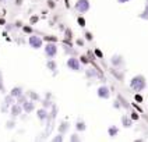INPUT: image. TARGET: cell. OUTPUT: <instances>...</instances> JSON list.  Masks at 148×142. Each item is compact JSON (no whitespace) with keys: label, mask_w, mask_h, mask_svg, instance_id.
I'll return each instance as SVG.
<instances>
[{"label":"cell","mask_w":148,"mask_h":142,"mask_svg":"<svg viewBox=\"0 0 148 142\" xmlns=\"http://www.w3.org/2000/svg\"><path fill=\"white\" fill-rule=\"evenodd\" d=\"M129 85H130V88H132L134 92H143L145 88H147V79H145V77L141 74H137L134 75L132 79H130V82H129Z\"/></svg>","instance_id":"6da1fadb"},{"label":"cell","mask_w":148,"mask_h":142,"mask_svg":"<svg viewBox=\"0 0 148 142\" xmlns=\"http://www.w3.org/2000/svg\"><path fill=\"white\" fill-rule=\"evenodd\" d=\"M28 45H29L31 49L39 50L45 43H43V38H41V36H38V35H29V38H28Z\"/></svg>","instance_id":"7a4b0ae2"},{"label":"cell","mask_w":148,"mask_h":142,"mask_svg":"<svg viewBox=\"0 0 148 142\" xmlns=\"http://www.w3.org/2000/svg\"><path fill=\"white\" fill-rule=\"evenodd\" d=\"M58 45L55 43V42H49V43H46L45 45V48H43V52H45V56L48 58H55L58 56Z\"/></svg>","instance_id":"3957f363"},{"label":"cell","mask_w":148,"mask_h":142,"mask_svg":"<svg viewBox=\"0 0 148 142\" xmlns=\"http://www.w3.org/2000/svg\"><path fill=\"white\" fill-rule=\"evenodd\" d=\"M74 8H75V11L77 13H80V14H85V13H88L91 8V3L90 0H77L75 1V4H74Z\"/></svg>","instance_id":"277c9868"},{"label":"cell","mask_w":148,"mask_h":142,"mask_svg":"<svg viewBox=\"0 0 148 142\" xmlns=\"http://www.w3.org/2000/svg\"><path fill=\"white\" fill-rule=\"evenodd\" d=\"M66 67L69 68V70H71V71H81L82 64H81V61H80V58L71 56V57L67 58Z\"/></svg>","instance_id":"5b68a950"},{"label":"cell","mask_w":148,"mask_h":142,"mask_svg":"<svg viewBox=\"0 0 148 142\" xmlns=\"http://www.w3.org/2000/svg\"><path fill=\"white\" fill-rule=\"evenodd\" d=\"M97 96L99 99H105L108 100L110 98V91H109V86L108 85H101L97 88Z\"/></svg>","instance_id":"8992f818"},{"label":"cell","mask_w":148,"mask_h":142,"mask_svg":"<svg viewBox=\"0 0 148 142\" xmlns=\"http://www.w3.org/2000/svg\"><path fill=\"white\" fill-rule=\"evenodd\" d=\"M10 116L13 117V118H16V117H20L23 113H24V110H23V105H18V103H13L11 106H10Z\"/></svg>","instance_id":"52a82bcc"},{"label":"cell","mask_w":148,"mask_h":142,"mask_svg":"<svg viewBox=\"0 0 148 142\" xmlns=\"http://www.w3.org/2000/svg\"><path fill=\"white\" fill-rule=\"evenodd\" d=\"M110 64L115 67V68H122L124 66V58L122 54H113L110 57Z\"/></svg>","instance_id":"ba28073f"},{"label":"cell","mask_w":148,"mask_h":142,"mask_svg":"<svg viewBox=\"0 0 148 142\" xmlns=\"http://www.w3.org/2000/svg\"><path fill=\"white\" fill-rule=\"evenodd\" d=\"M36 117H38V120L41 121V123H45L48 118H49V111H48V109L46 107H41L36 110Z\"/></svg>","instance_id":"9c48e42d"},{"label":"cell","mask_w":148,"mask_h":142,"mask_svg":"<svg viewBox=\"0 0 148 142\" xmlns=\"http://www.w3.org/2000/svg\"><path fill=\"white\" fill-rule=\"evenodd\" d=\"M23 110H24V113H27V114H31L32 111H35V110H36L35 102H34V100H31V99H28L24 105H23Z\"/></svg>","instance_id":"30bf717a"},{"label":"cell","mask_w":148,"mask_h":142,"mask_svg":"<svg viewBox=\"0 0 148 142\" xmlns=\"http://www.w3.org/2000/svg\"><path fill=\"white\" fill-rule=\"evenodd\" d=\"M122 125H123L124 128H130L133 125V120L129 114H123L122 116Z\"/></svg>","instance_id":"8fae6325"},{"label":"cell","mask_w":148,"mask_h":142,"mask_svg":"<svg viewBox=\"0 0 148 142\" xmlns=\"http://www.w3.org/2000/svg\"><path fill=\"white\" fill-rule=\"evenodd\" d=\"M117 134H119V127L117 125H109L108 127V135L110 138H115Z\"/></svg>","instance_id":"7c38bea8"},{"label":"cell","mask_w":148,"mask_h":142,"mask_svg":"<svg viewBox=\"0 0 148 142\" xmlns=\"http://www.w3.org/2000/svg\"><path fill=\"white\" fill-rule=\"evenodd\" d=\"M85 130H87V124H85V121L78 120V121L75 123V131H77V132H84Z\"/></svg>","instance_id":"4fadbf2b"},{"label":"cell","mask_w":148,"mask_h":142,"mask_svg":"<svg viewBox=\"0 0 148 142\" xmlns=\"http://www.w3.org/2000/svg\"><path fill=\"white\" fill-rule=\"evenodd\" d=\"M24 93V89L21 88V86H14L11 91H10V95L11 96H14V98H18L20 95H23Z\"/></svg>","instance_id":"5bb4252c"},{"label":"cell","mask_w":148,"mask_h":142,"mask_svg":"<svg viewBox=\"0 0 148 142\" xmlns=\"http://www.w3.org/2000/svg\"><path fill=\"white\" fill-rule=\"evenodd\" d=\"M46 67H48V70H50V71H56V70H58V63H56L53 58H48Z\"/></svg>","instance_id":"9a60e30c"},{"label":"cell","mask_w":148,"mask_h":142,"mask_svg":"<svg viewBox=\"0 0 148 142\" xmlns=\"http://www.w3.org/2000/svg\"><path fill=\"white\" fill-rule=\"evenodd\" d=\"M69 128H70V123H69V121H62L60 125H59V132L66 134L67 131H69Z\"/></svg>","instance_id":"2e32d148"},{"label":"cell","mask_w":148,"mask_h":142,"mask_svg":"<svg viewBox=\"0 0 148 142\" xmlns=\"http://www.w3.org/2000/svg\"><path fill=\"white\" fill-rule=\"evenodd\" d=\"M27 96H28V99H31V100H41V96L36 93V92H32V91H29L28 93H27Z\"/></svg>","instance_id":"e0dca14e"},{"label":"cell","mask_w":148,"mask_h":142,"mask_svg":"<svg viewBox=\"0 0 148 142\" xmlns=\"http://www.w3.org/2000/svg\"><path fill=\"white\" fill-rule=\"evenodd\" d=\"M27 100H28V96H27L25 93H23V95H20L18 98H16V103H18V105H24Z\"/></svg>","instance_id":"ac0fdd59"},{"label":"cell","mask_w":148,"mask_h":142,"mask_svg":"<svg viewBox=\"0 0 148 142\" xmlns=\"http://www.w3.org/2000/svg\"><path fill=\"white\" fill-rule=\"evenodd\" d=\"M14 100H16V98H14V96H11V95L8 93V95H6V98H4V103H6L7 106H11L13 103H16Z\"/></svg>","instance_id":"d6986e66"},{"label":"cell","mask_w":148,"mask_h":142,"mask_svg":"<svg viewBox=\"0 0 148 142\" xmlns=\"http://www.w3.org/2000/svg\"><path fill=\"white\" fill-rule=\"evenodd\" d=\"M52 141H53V142H63V141H64V134L59 132L58 135H55V137L52 138Z\"/></svg>","instance_id":"ffe728a7"},{"label":"cell","mask_w":148,"mask_h":142,"mask_svg":"<svg viewBox=\"0 0 148 142\" xmlns=\"http://www.w3.org/2000/svg\"><path fill=\"white\" fill-rule=\"evenodd\" d=\"M138 17H140L141 20H148V7L147 6L144 8V11H141L140 14H138Z\"/></svg>","instance_id":"44dd1931"},{"label":"cell","mask_w":148,"mask_h":142,"mask_svg":"<svg viewBox=\"0 0 148 142\" xmlns=\"http://www.w3.org/2000/svg\"><path fill=\"white\" fill-rule=\"evenodd\" d=\"M134 100L137 102V103H143V100H144V98L140 95V92H136V95H134Z\"/></svg>","instance_id":"7402d4cb"},{"label":"cell","mask_w":148,"mask_h":142,"mask_svg":"<svg viewBox=\"0 0 148 142\" xmlns=\"http://www.w3.org/2000/svg\"><path fill=\"white\" fill-rule=\"evenodd\" d=\"M77 22H78V25H80V26H81V28H85V18H84V17H78V18H77Z\"/></svg>","instance_id":"603a6c76"},{"label":"cell","mask_w":148,"mask_h":142,"mask_svg":"<svg viewBox=\"0 0 148 142\" xmlns=\"http://www.w3.org/2000/svg\"><path fill=\"white\" fill-rule=\"evenodd\" d=\"M14 127H16V121H14V120H10V121L6 123V128H8V130H11V128H14Z\"/></svg>","instance_id":"cb8c5ba5"},{"label":"cell","mask_w":148,"mask_h":142,"mask_svg":"<svg viewBox=\"0 0 148 142\" xmlns=\"http://www.w3.org/2000/svg\"><path fill=\"white\" fill-rule=\"evenodd\" d=\"M94 53H95V56H97L98 58H103V53H102V50H101V49H98V48H97V49L94 50Z\"/></svg>","instance_id":"d4e9b609"},{"label":"cell","mask_w":148,"mask_h":142,"mask_svg":"<svg viewBox=\"0 0 148 142\" xmlns=\"http://www.w3.org/2000/svg\"><path fill=\"white\" fill-rule=\"evenodd\" d=\"M23 32H25V33H32V28H31V26H28V25H24V26H23Z\"/></svg>","instance_id":"484cf974"},{"label":"cell","mask_w":148,"mask_h":142,"mask_svg":"<svg viewBox=\"0 0 148 142\" xmlns=\"http://www.w3.org/2000/svg\"><path fill=\"white\" fill-rule=\"evenodd\" d=\"M70 141L71 142L73 141H81V138H80L77 134H71V135H70Z\"/></svg>","instance_id":"4316f807"},{"label":"cell","mask_w":148,"mask_h":142,"mask_svg":"<svg viewBox=\"0 0 148 142\" xmlns=\"http://www.w3.org/2000/svg\"><path fill=\"white\" fill-rule=\"evenodd\" d=\"M84 38H85V41H92V39H94V36H92V33L91 32H88V31H87V32H85V35H84Z\"/></svg>","instance_id":"83f0119b"},{"label":"cell","mask_w":148,"mask_h":142,"mask_svg":"<svg viewBox=\"0 0 148 142\" xmlns=\"http://www.w3.org/2000/svg\"><path fill=\"white\" fill-rule=\"evenodd\" d=\"M80 61H81V64H85V66L90 63V60H88L87 56H81V57H80Z\"/></svg>","instance_id":"f1b7e54d"},{"label":"cell","mask_w":148,"mask_h":142,"mask_svg":"<svg viewBox=\"0 0 148 142\" xmlns=\"http://www.w3.org/2000/svg\"><path fill=\"white\" fill-rule=\"evenodd\" d=\"M113 107H115V109H119V110L122 109V103H120V100H119V99L113 102Z\"/></svg>","instance_id":"f546056e"},{"label":"cell","mask_w":148,"mask_h":142,"mask_svg":"<svg viewBox=\"0 0 148 142\" xmlns=\"http://www.w3.org/2000/svg\"><path fill=\"white\" fill-rule=\"evenodd\" d=\"M38 20H39V17L38 16H32L31 18H29V24H36Z\"/></svg>","instance_id":"4dcf8cb0"},{"label":"cell","mask_w":148,"mask_h":142,"mask_svg":"<svg viewBox=\"0 0 148 142\" xmlns=\"http://www.w3.org/2000/svg\"><path fill=\"white\" fill-rule=\"evenodd\" d=\"M43 41H49V42H56L58 39H56V36H45L43 38Z\"/></svg>","instance_id":"1f68e13d"},{"label":"cell","mask_w":148,"mask_h":142,"mask_svg":"<svg viewBox=\"0 0 148 142\" xmlns=\"http://www.w3.org/2000/svg\"><path fill=\"white\" fill-rule=\"evenodd\" d=\"M52 105H53L52 102H48V100H46V99L43 100V107H49V106H50V107H52Z\"/></svg>","instance_id":"d6a6232c"},{"label":"cell","mask_w":148,"mask_h":142,"mask_svg":"<svg viewBox=\"0 0 148 142\" xmlns=\"http://www.w3.org/2000/svg\"><path fill=\"white\" fill-rule=\"evenodd\" d=\"M75 43H77L78 46H84V39H81V38H78V39H75Z\"/></svg>","instance_id":"836d02e7"},{"label":"cell","mask_w":148,"mask_h":142,"mask_svg":"<svg viewBox=\"0 0 148 142\" xmlns=\"http://www.w3.org/2000/svg\"><path fill=\"white\" fill-rule=\"evenodd\" d=\"M48 7L55 8V0H53V1H52V0H48Z\"/></svg>","instance_id":"e575fe53"},{"label":"cell","mask_w":148,"mask_h":142,"mask_svg":"<svg viewBox=\"0 0 148 142\" xmlns=\"http://www.w3.org/2000/svg\"><path fill=\"white\" fill-rule=\"evenodd\" d=\"M130 117H132V120H138V114L137 113H130Z\"/></svg>","instance_id":"d590c367"},{"label":"cell","mask_w":148,"mask_h":142,"mask_svg":"<svg viewBox=\"0 0 148 142\" xmlns=\"http://www.w3.org/2000/svg\"><path fill=\"white\" fill-rule=\"evenodd\" d=\"M129 1H130V0H117L119 4H124V3H129Z\"/></svg>","instance_id":"8d00e7d4"},{"label":"cell","mask_w":148,"mask_h":142,"mask_svg":"<svg viewBox=\"0 0 148 142\" xmlns=\"http://www.w3.org/2000/svg\"><path fill=\"white\" fill-rule=\"evenodd\" d=\"M14 3H16V6H21L23 4V0H16Z\"/></svg>","instance_id":"74e56055"},{"label":"cell","mask_w":148,"mask_h":142,"mask_svg":"<svg viewBox=\"0 0 148 142\" xmlns=\"http://www.w3.org/2000/svg\"><path fill=\"white\" fill-rule=\"evenodd\" d=\"M6 24V21H4V18H0V25H4Z\"/></svg>","instance_id":"f35d334b"},{"label":"cell","mask_w":148,"mask_h":142,"mask_svg":"<svg viewBox=\"0 0 148 142\" xmlns=\"http://www.w3.org/2000/svg\"><path fill=\"white\" fill-rule=\"evenodd\" d=\"M145 6H147V7H148V0H147V1H145Z\"/></svg>","instance_id":"ab89813d"},{"label":"cell","mask_w":148,"mask_h":142,"mask_svg":"<svg viewBox=\"0 0 148 142\" xmlns=\"http://www.w3.org/2000/svg\"><path fill=\"white\" fill-rule=\"evenodd\" d=\"M1 1H7V0H1Z\"/></svg>","instance_id":"60d3db41"},{"label":"cell","mask_w":148,"mask_h":142,"mask_svg":"<svg viewBox=\"0 0 148 142\" xmlns=\"http://www.w3.org/2000/svg\"><path fill=\"white\" fill-rule=\"evenodd\" d=\"M55 1H58V0H55Z\"/></svg>","instance_id":"b9f144b4"},{"label":"cell","mask_w":148,"mask_h":142,"mask_svg":"<svg viewBox=\"0 0 148 142\" xmlns=\"http://www.w3.org/2000/svg\"><path fill=\"white\" fill-rule=\"evenodd\" d=\"M0 1H1V0H0Z\"/></svg>","instance_id":"7bdbcfd3"}]
</instances>
